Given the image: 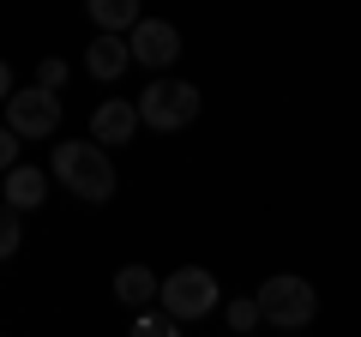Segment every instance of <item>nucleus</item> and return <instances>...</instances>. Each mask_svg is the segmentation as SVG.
<instances>
[{"label":"nucleus","instance_id":"nucleus-1","mask_svg":"<svg viewBox=\"0 0 361 337\" xmlns=\"http://www.w3.org/2000/svg\"><path fill=\"white\" fill-rule=\"evenodd\" d=\"M49 175L73 199H85V205H109L115 187H121V175H115V163H109V145L103 139H61Z\"/></svg>","mask_w":361,"mask_h":337},{"label":"nucleus","instance_id":"nucleus-2","mask_svg":"<svg viewBox=\"0 0 361 337\" xmlns=\"http://www.w3.org/2000/svg\"><path fill=\"white\" fill-rule=\"evenodd\" d=\"M199 109H205L199 85L169 78V73H151V85L139 91V121H145L151 133H180V127H193Z\"/></svg>","mask_w":361,"mask_h":337},{"label":"nucleus","instance_id":"nucleus-3","mask_svg":"<svg viewBox=\"0 0 361 337\" xmlns=\"http://www.w3.org/2000/svg\"><path fill=\"white\" fill-rule=\"evenodd\" d=\"M259 313H265V325H277V331H301V325H313V313H319V295H313L307 277H265L259 283Z\"/></svg>","mask_w":361,"mask_h":337},{"label":"nucleus","instance_id":"nucleus-4","mask_svg":"<svg viewBox=\"0 0 361 337\" xmlns=\"http://www.w3.org/2000/svg\"><path fill=\"white\" fill-rule=\"evenodd\" d=\"M157 301H163L180 325H193V319H205V313H217L223 289H217V277H211L205 265H180V271L163 277V295H157Z\"/></svg>","mask_w":361,"mask_h":337},{"label":"nucleus","instance_id":"nucleus-5","mask_svg":"<svg viewBox=\"0 0 361 337\" xmlns=\"http://www.w3.org/2000/svg\"><path fill=\"white\" fill-rule=\"evenodd\" d=\"M61 91H49V85H30V91H13V103H6V127L18 133V139H49L54 127H61Z\"/></svg>","mask_w":361,"mask_h":337},{"label":"nucleus","instance_id":"nucleus-6","mask_svg":"<svg viewBox=\"0 0 361 337\" xmlns=\"http://www.w3.org/2000/svg\"><path fill=\"white\" fill-rule=\"evenodd\" d=\"M127 42H133V61L151 66V73H169V66L180 61V30L169 25V18H139V25L127 30Z\"/></svg>","mask_w":361,"mask_h":337},{"label":"nucleus","instance_id":"nucleus-7","mask_svg":"<svg viewBox=\"0 0 361 337\" xmlns=\"http://www.w3.org/2000/svg\"><path fill=\"white\" fill-rule=\"evenodd\" d=\"M145 121H139V97H109V103H97L90 109V139H103V145H127L133 133H139Z\"/></svg>","mask_w":361,"mask_h":337},{"label":"nucleus","instance_id":"nucleus-8","mask_svg":"<svg viewBox=\"0 0 361 337\" xmlns=\"http://www.w3.org/2000/svg\"><path fill=\"white\" fill-rule=\"evenodd\" d=\"M127 66H133V42L121 37V30H97V42L85 49V73L103 78V85H115Z\"/></svg>","mask_w":361,"mask_h":337},{"label":"nucleus","instance_id":"nucleus-9","mask_svg":"<svg viewBox=\"0 0 361 337\" xmlns=\"http://www.w3.org/2000/svg\"><path fill=\"white\" fill-rule=\"evenodd\" d=\"M6 205H18V211H37V205H49V175L42 168H30V163H13L6 168Z\"/></svg>","mask_w":361,"mask_h":337},{"label":"nucleus","instance_id":"nucleus-10","mask_svg":"<svg viewBox=\"0 0 361 337\" xmlns=\"http://www.w3.org/2000/svg\"><path fill=\"white\" fill-rule=\"evenodd\" d=\"M157 295H163V283H157L151 265H121L115 271V301L121 307H151Z\"/></svg>","mask_w":361,"mask_h":337},{"label":"nucleus","instance_id":"nucleus-11","mask_svg":"<svg viewBox=\"0 0 361 337\" xmlns=\"http://www.w3.org/2000/svg\"><path fill=\"white\" fill-rule=\"evenodd\" d=\"M85 13H90V25L97 30H133L139 25V0H85Z\"/></svg>","mask_w":361,"mask_h":337},{"label":"nucleus","instance_id":"nucleus-12","mask_svg":"<svg viewBox=\"0 0 361 337\" xmlns=\"http://www.w3.org/2000/svg\"><path fill=\"white\" fill-rule=\"evenodd\" d=\"M223 319H229L235 331H253V325H265V313H259V295H235L229 307H223Z\"/></svg>","mask_w":361,"mask_h":337},{"label":"nucleus","instance_id":"nucleus-13","mask_svg":"<svg viewBox=\"0 0 361 337\" xmlns=\"http://www.w3.org/2000/svg\"><path fill=\"white\" fill-rule=\"evenodd\" d=\"M18 217H25L18 205H0V259H13L18 247H25V229H18Z\"/></svg>","mask_w":361,"mask_h":337},{"label":"nucleus","instance_id":"nucleus-14","mask_svg":"<svg viewBox=\"0 0 361 337\" xmlns=\"http://www.w3.org/2000/svg\"><path fill=\"white\" fill-rule=\"evenodd\" d=\"M139 331H145V337H151V331H157V337H175V331H180V319L163 307V301H157V313H145V307H139Z\"/></svg>","mask_w":361,"mask_h":337},{"label":"nucleus","instance_id":"nucleus-15","mask_svg":"<svg viewBox=\"0 0 361 337\" xmlns=\"http://www.w3.org/2000/svg\"><path fill=\"white\" fill-rule=\"evenodd\" d=\"M37 85H49V91H66V61H37Z\"/></svg>","mask_w":361,"mask_h":337},{"label":"nucleus","instance_id":"nucleus-16","mask_svg":"<svg viewBox=\"0 0 361 337\" xmlns=\"http://www.w3.org/2000/svg\"><path fill=\"white\" fill-rule=\"evenodd\" d=\"M13 163H18V133H13V127H0V175H6Z\"/></svg>","mask_w":361,"mask_h":337},{"label":"nucleus","instance_id":"nucleus-17","mask_svg":"<svg viewBox=\"0 0 361 337\" xmlns=\"http://www.w3.org/2000/svg\"><path fill=\"white\" fill-rule=\"evenodd\" d=\"M6 97H13V66L0 61V103H6Z\"/></svg>","mask_w":361,"mask_h":337}]
</instances>
